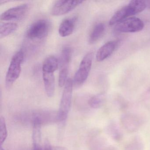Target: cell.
Returning <instances> with one entry per match:
<instances>
[{
  "label": "cell",
  "mask_w": 150,
  "mask_h": 150,
  "mask_svg": "<svg viewBox=\"0 0 150 150\" xmlns=\"http://www.w3.org/2000/svg\"><path fill=\"white\" fill-rule=\"evenodd\" d=\"M117 41H110L103 45L97 51L96 59L98 62H102L112 55L118 45Z\"/></svg>",
  "instance_id": "7c38bea8"
},
{
  "label": "cell",
  "mask_w": 150,
  "mask_h": 150,
  "mask_svg": "<svg viewBox=\"0 0 150 150\" xmlns=\"http://www.w3.org/2000/svg\"><path fill=\"white\" fill-rule=\"evenodd\" d=\"M73 85L72 80L68 79L64 86L59 109L57 111L58 118L59 122H64L69 114L71 103Z\"/></svg>",
  "instance_id": "7a4b0ae2"
},
{
  "label": "cell",
  "mask_w": 150,
  "mask_h": 150,
  "mask_svg": "<svg viewBox=\"0 0 150 150\" xmlns=\"http://www.w3.org/2000/svg\"><path fill=\"white\" fill-rule=\"evenodd\" d=\"M93 58V52L91 51L87 53L82 59L73 80L75 86H80L87 79L92 67Z\"/></svg>",
  "instance_id": "277c9868"
},
{
  "label": "cell",
  "mask_w": 150,
  "mask_h": 150,
  "mask_svg": "<svg viewBox=\"0 0 150 150\" xmlns=\"http://www.w3.org/2000/svg\"><path fill=\"white\" fill-rule=\"evenodd\" d=\"M26 117L23 119H29L31 122L34 120H38L42 125L58 122V112L49 110L35 111L29 115L28 117L26 116Z\"/></svg>",
  "instance_id": "9c48e42d"
},
{
  "label": "cell",
  "mask_w": 150,
  "mask_h": 150,
  "mask_svg": "<svg viewBox=\"0 0 150 150\" xmlns=\"http://www.w3.org/2000/svg\"><path fill=\"white\" fill-rule=\"evenodd\" d=\"M105 30V25L103 23H99L96 24L89 35V42L90 44H93L97 42L102 36Z\"/></svg>",
  "instance_id": "9a60e30c"
},
{
  "label": "cell",
  "mask_w": 150,
  "mask_h": 150,
  "mask_svg": "<svg viewBox=\"0 0 150 150\" xmlns=\"http://www.w3.org/2000/svg\"><path fill=\"white\" fill-rule=\"evenodd\" d=\"M77 22V17L66 18L62 22L59 28V34L62 37L71 35L74 30Z\"/></svg>",
  "instance_id": "4fadbf2b"
},
{
  "label": "cell",
  "mask_w": 150,
  "mask_h": 150,
  "mask_svg": "<svg viewBox=\"0 0 150 150\" xmlns=\"http://www.w3.org/2000/svg\"><path fill=\"white\" fill-rule=\"evenodd\" d=\"M71 56V50L69 47L63 49L60 60V69L59 75V86L62 87L65 85L67 80L69 66Z\"/></svg>",
  "instance_id": "52a82bcc"
},
{
  "label": "cell",
  "mask_w": 150,
  "mask_h": 150,
  "mask_svg": "<svg viewBox=\"0 0 150 150\" xmlns=\"http://www.w3.org/2000/svg\"><path fill=\"white\" fill-rule=\"evenodd\" d=\"M42 72L43 79L46 94L48 97H52L55 91L54 72L51 71H42Z\"/></svg>",
  "instance_id": "5bb4252c"
},
{
  "label": "cell",
  "mask_w": 150,
  "mask_h": 150,
  "mask_svg": "<svg viewBox=\"0 0 150 150\" xmlns=\"http://www.w3.org/2000/svg\"><path fill=\"white\" fill-rule=\"evenodd\" d=\"M146 7H148L150 9V1H146Z\"/></svg>",
  "instance_id": "484cf974"
},
{
  "label": "cell",
  "mask_w": 150,
  "mask_h": 150,
  "mask_svg": "<svg viewBox=\"0 0 150 150\" xmlns=\"http://www.w3.org/2000/svg\"><path fill=\"white\" fill-rule=\"evenodd\" d=\"M50 30L49 22L45 20H40L35 22L29 28L27 37L32 40L43 39L48 35Z\"/></svg>",
  "instance_id": "5b68a950"
},
{
  "label": "cell",
  "mask_w": 150,
  "mask_h": 150,
  "mask_svg": "<svg viewBox=\"0 0 150 150\" xmlns=\"http://www.w3.org/2000/svg\"><path fill=\"white\" fill-rule=\"evenodd\" d=\"M0 150H4V149H3V148H2V146H1V147H0Z\"/></svg>",
  "instance_id": "4316f807"
},
{
  "label": "cell",
  "mask_w": 150,
  "mask_h": 150,
  "mask_svg": "<svg viewBox=\"0 0 150 150\" xmlns=\"http://www.w3.org/2000/svg\"><path fill=\"white\" fill-rule=\"evenodd\" d=\"M28 10V5L23 4L6 10L1 15L0 19L1 21H20L24 18Z\"/></svg>",
  "instance_id": "30bf717a"
},
{
  "label": "cell",
  "mask_w": 150,
  "mask_h": 150,
  "mask_svg": "<svg viewBox=\"0 0 150 150\" xmlns=\"http://www.w3.org/2000/svg\"><path fill=\"white\" fill-rule=\"evenodd\" d=\"M17 23L13 22L6 23L0 26V38H4L16 31L18 28Z\"/></svg>",
  "instance_id": "e0dca14e"
},
{
  "label": "cell",
  "mask_w": 150,
  "mask_h": 150,
  "mask_svg": "<svg viewBox=\"0 0 150 150\" xmlns=\"http://www.w3.org/2000/svg\"><path fill=\"white\" fill-rule=\"evenodd\" d=\"M108 132L109 135L115 140H119L121 137V132L116 125L111 123L108 127Z\"/></svg>",
  "instance_id": "7402d4cb"
},
{
  "label": "cell",
  "mask_w": 150,
  "mask_h": 150,
  "mask_svg": "<svg viewBox=\"0 0 150 150\" xmlns=\"http://www.w3.org/2000/svg\"><path fill=\"white\" fill-rule=\"evenodd\" d=\"M142 120L139 116L132 114H125L121 117L122 125L129 132L137 130L142 124Z\"/></svg>",
  "instance_id": "8fae6325"
},
{
  "label": "cell",
  "mask_w": 150,
  "mask_h": 150,
  "mask_svg": "<svg viewBox=\"0 0 150 150\" xmlns=\"http://www.w3.org/2000/svg\"><path fill=\"white\" fill-rule=\"evenodd\" d=\"M7 137L6 120L3 117H0V144L1 146Z\"/></svg>",
  "instance_id": "44dd1931"
},
{
  "label": "cell",
  "mask_w": 150,
  "mask_h": 150,
  "mask_svg": "<svg viewBox=\"0 0 150 150\" xmlns=\"http://www.w3.org/2000/svg\"><path fill=\"white\" fill-rule=\"evenodd\" d=\"M23 58L24 53L22 51L17 52L12 58L6 75V85L8 88L10 87L20 77Z\"/></svg>",
  "instance_id": "3957f363"
},
{
  "label": "cell",
  "mask_w": 150,
  "mask_h": 150,
  "mask_svg": "<svg viewBox=\"0 0 150 150\" xmlns=\"http://www.w3.org/2000/svg\"><path fill=\"white\" fill-rule=\"evenodd\" d=\"M105 101V95L103 93L98 94L89 99L88 101V105L93 108H99L103 105Z\"/></svg>",
  "instance_id": "d6986e66"
},
{
  "label": "cell",
  "mask_w": 150,
  "mask_h": 150,
  "mask_svg": "<svg viewBox=\"0 0 150 150\" xmlns=\"http://www.w3.org/2000/svg\"><path fill=\"white\" fill-rule=\"evenodd\" d=\"M33 150H42L41 145L40 146H34V149Z\"/></svg>",
  "instance_id": "cb8c5ba5"
},
{
  "label": "cell",
  "mask_w": 150,
  "mask_h": 150,
  "mask_svg": "<svg viewBox=\"0 0 150 150\" xmlns=\"http://www.w3.org/2000/svg\"><path fill=\"white\" fill-rule=\"evenodd\" d=\"M9 1H6V0H1L0 1V5H2V4H5L6 3H8V2H9Z\"/></svg>",
  "instance_id": "d4e9b609"
},
{
  "label": "cell",
  "mask_w": 150,
  "mask_h": 150,
  "mask_svg": "<svg viewBox=\"0 0 150 150\" xmlns=\"http://www.w3.org/2000/svg\"><path fill=\"white\" fill-rule=\"evenodd\" d=\"M45 150H53V148L49 144V142H45Z\"/></svg>",
  "instance_id": "603a6c76"
},
{
  "label": "cell",
  "mask_w": 150,
  "mask_h": 150,
  "mask_svg": "<svg viewBox=\"0 0 150 150\" xmlns=\"http://www.w3.org/2000/svg\"><path fill=\"white\" fill-rule=\"evenodd\" d=\"M33 124V139L34 146H40L41 141V126L42 124L38 120H34Z\"/></svg>",
  "instance_id": "ac0fdd59"
},
{
  "label": "cell",
  "mask_w": 150,
  "mask_h": 150,
  "mask_svg": "<svg viewBox=\"0 0 150 150\" xmlns=\"http://www.w3.org/2000/svg\"><path fill=\"white\" fill-rule=\"evenodd\" d=\"M146 7L145 1L132 0L127 6L117 11L109 21L110 26L115 25L129 16L143 12Z\"/></svg>",
  "instance_id": "6da1fadb"
},
{
  "label": "cell",
  "mask_w": 150,
  "mask_h": 150,
  "mask_svg": "<svg viewBox=\"0 0 150 150\" xmlns=\"http://www.w3.org/2000/svg\"><path fill=\"white\" fill-rule=\"evenodd\" d=\"M82 1H56L51 10L54 16H60L70 13L83 3Z\"/></svg>",
  "instance_id": "ba28073f"
},
{
  "label": "cell",
  "mask_w": 150,
  "mask_h": 150,
  "mask_svg": "<svg viewBox=\"0 0 150 150\" xmlns=\"http://www.w3.org/2000/svg\"><path fill=\"white\" fill-rule=\"evenodd\" d=\"M59 65L58 59L54 56L48 57L44 61L42 71L54 72L57 71Z\"/></svg>",
  "instance_id": "2e32d148"
},
{
  "label": "cell",
  "mask_w": 150,
  "mask_h": 150,
  "mask_svg": "<svg viewBox=\"0 0 150 150\" xmlns=\"http://www.w3.org/2000/svg\"><path fill=\"white\" fill-rule=\"evenodd\" d=\"M144 24L142 20L135 17H130L116 24L115 30L120 33H134L143 29Z\"/></svg>",
  "instance_id": "8992f818"
},
{
  "label": "cell",
  "mask_w": 150,
  "mask_h": 150,
  "mask_svg": "<svg viewBox=\"0 0 150 150\" xmlns=\"http://www.w3.org/2000/svg\"><path fill=\"white\" fill-rule=\"evenodd\" d=\"M144 144L141 139L135 137L125 147V150H143Z\"/></svg>",
  "instance_id": "ffe728a7"
}]
</instances>
